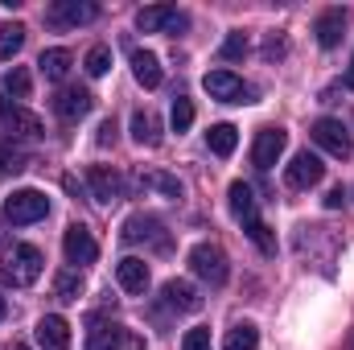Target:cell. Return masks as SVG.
Wrapping results in <instances>:
<instances>
[{
    "label": "cell",
    "instance_id": "d4e9b609",
    "mask_svg": "<svg viewBox=\"0 0 354 350\" xmlns=\"http://www.w3.org/2000/svg\"><path fill=\"white\" fill-rule=\"evenodd\" d=\"M223 350H260V330H256L252 322L231 326V330H227V342H223Z\"/></svg>",
    "mask_w": 354,
    "mask_h": 350
},
{
    "label": "cell",
    "instance_id": "5bb4252c",
    "mask_svg": "<svg viewBox=\"0 0 354 350\" xmlns=\"http://www.w3.org/2000/svg\"><path fill=\"white\" fill-rule=\"evenodd\" d=\"M37 347L41 350H71V326L58 313H46L37 322Z\"/></svg>",
    "mask_w": 354,
    "mask_h": 350
},
{
    "label": "cell",
    "instance_id": "e575fe53",
    "mask_svg": "<svg viewBox=\"0 0 354 350\" xmlns=\"http://www.w3.org/2000/svg\"><path fill=\"white\" fill-rule=\"evenodd\" d=\"M248 235H252V243H256V248H260V252H268V256H272V252H276V239H272V235H268V227H264V223H260V219H256V223H252V227H248Z\"/></svg>",
    "mask_w": 354,
    "mask_h": 350
},
{
    "label": "cell",
    "instance_id": "4dcf8cb0",
    "mask_svg": "<svg viewBox=\"0 0 354 350\" xmlns=\"http://www.w3.org/2000/svg\"><path fill=\"white\" fill-rule=\"evenodd\" d=\"M169 124H174V132H177V136L194 128V103H189L185 95H177V99H174V111H169Z\"/></svg>",
    "mask_w": 354,
    "mask_h": 350
},
{
    "label": "cell",
    "instance_id": "9c48e42d",
    "mask_svg": "<svg viewBox=\"0 0 354 350\" xmlns=\"http://www.w3.org/2000/svg\"><path fill=\"white\" fill-rule=\"evenodd\" d=\"M62 252H66V260L71 264H95L99 260V243H95V235H91L83 223H71V227H66V235H62Z\"/></svg>",
    "mask_w": 354,
    "mask_h": 350
},
{
    "label": "cell",
    "instance_id": "8d00e7d4",
    "mask_svg": "<svg viewBox=\"0 0 354 350\" xmlns=\"http://www.w3.org/2000/svg\"><path fill=\"white\" fill-rule=\"evenodd\" d=\"M115 140V124L107 120V124H99V145H111Z\"/></svg>",
    "mask_w": 354,
    "mask_h": 350
},
{
    "label": "cell",
    "instance_id": "ab89813d",
    "mask_svg": "<svg viewBox=\"0 0 354 350\" xmlns=\"http://www.w3.org/2000/svg\"><path fill=\"white\" fill-rule=\"evenodd\" d=\"M8 350H29V347H21V342H12V347H8Z\"/></svg>",
    "mask_w": 354,
    "mask_h": 350
},
{
    "label": "cell",
    "instance_id": "836d02e7",
    "mask_svg": "<svg viewBox=\"0 0 354 350\" xmlns=\"http://www.w3.org/2000/svg\"><path fill=\"white\" fill-rule=\"evenodd\" d=\"M181 350H210V330H206V326H194V330H185Z\"/></svg>",
    "mask_w": 354,
    "mask_h": 350
},
{
    "label": "cell",
    "instance_id": "83f0119b",
    "mask_svg": "<svg viewBox=\"0 0 354 350\" xmlns=\"http://www.w3.org/2000/svg\"><path fill=\"white\" fill-rule=\"evenodd\" d=\"M29 91H33V79H29L25 66H12V71L4 75V95H8V99H29Z\"/></svg>",
    "mask_w": 354,
    "mask_h": 350
},
{
    "label": "cell",
    "instance_id": "277c9868",
    "mask_svg": "<svg viewBox=\"0 0 354 350\" xmlns=\"http://www.w3.org/2000/svg\"><path fill=\"white\" fill-rule=\"evenodd\" d=\"M185 25H189V17L177 12V4H149V8L136 12V29L140 33H177Z\"/></svg>",
    "mask_w": 354,
    "mask_h": 350
},
{
    "label": "cell",
    "instance_id": "74e56055",
    "mask_svg": "<svg viewBox=\"0 0 354 350\" xmlns=\"http://www.w3.org/2000/svg\"><path fill=\"white\" fill-rule=\"evenodd\" d=\"M346 87L354 91V58H351V75H346Z\"/></svg>",
    "mask_w": 354,
    "mask_h": 350
},
{
    "label": "cell",
    "instance_id": "9a60e30c",
    "mask_svg": "<svg viewBox=\"0 0 354 350\" xmlns=\"http://www.w3.org/2000/svg\"><path fill=\"white\" fill-rule=\"evenodd\" d=\"M95 17H99V4H91V0H58L50 8V21L54 25H87Z\"/></svg>",
    "mask_w": 354,
    "mask_h": 350
},
{
    "label": "cell",
    "instance_id": "cb8c5ba5",
    "mask_svg": "<svg viewBox=\"0 0 354 350\" xmlns=\"http://www.w3.org/2000/svg\"><path fill=\"white\" fill-rule=\"evenodd\" d=\"M206 145H210V153H214V157H231V153H235V145H239V132H235L231 124H214V128L206 132Z\"/></svg>",
    "mask_w": 354,
    "mask_h": 350
},
{
    "label": "cell",
    "instance_id": "e0dca14e",
    "mask_svg": "<svg viewBox=\"0 0 354 350\" xmlns=\"http://www.w3.org/2000/svg\"><path fill=\"white\" fill-rule=\"evenodd\" d=\"M227 198H231V214H235L243 227H252V223L260 219V210H256V194H252V185H248V181H231Z\"/></svg>",
    "mask_w": 354,
    "mask_h": 350
},
{
    "label": "cell",
    "instance_id": "f35d334b",
    "mask_svg": "<svg viewBox=\"0 0 354 350\" xmlns=\"http://www.w3.org/2000/svg\"><path fill=\"white\" fill-rule=\"evenodd\" d=\"M4 313H8V305H4V297H0V322H4Z\"/></svg>",
    "mask_w": 354,
    "mask_h": 350
},
{
    "label": "cell",
    "instance_id": "603a6c76",
    "mask_svg": "<svg viewBox=\"0 0 354 350\" xmlns=\"http://www.w3.org/2000/svg\"><path fill=\"white\" fill-rule=\"evenodd\" d=\"M157 231H161V223H157V219H145V214H132V219L124 223V239H128V243H140V239H157V243L165 248V239H161Z\"/></svg>",
    "mask_w": 354,
    "mask_h": 350
},
{
    "label": "cell",
    "instance_id": "52a82bcc",
    "mask_svg": "<svg viewBox=\"0 0 354 350\" xmlns=\"http://www.w3.org/2000/svg\"><path fill=\"white\" fill-rule=\"evenodd\" d=\"M202 87L210 91V99H218V103H252V87H243V79L231 75V71H210L202 79Z\"/></svg>",
    "mask_w": 354,
    "mask_h": 350
},
{
    "label": "cell",
    "instance_id": "d590c367",
    "mask_svg": "<svg viewBox=\"0 0 354 350\" xmlns=\"http://www.w3.org/2000/svg\"><path fill=\"white\" fill-rule=\"evenodd\" d=\"M342 198H346V190H342V185H334V190L326 194V206H330V210H338V206H342Z\"/></svg>",
    "mask_w": 354,
    "mask_h": 350
},
{
    "label": "cell",
    "instance_id": "484cf974",
    "mask_svg": "<svg viewBox=\"0 0 354 350\" xmlns=\"http://www.w3.org/2000/svg\"><path fill=\"white\" fill-rule=\"evenodd\" d=\"M54 297H58V301H79V297H83V276H79L75 268L58 272V276H54Z\"/></svg>",
    "mask_w": 354,
    "mask_h": 350
},
{
    "label": "cell",
    "instance_id": "6da1fadb",
    "mask_svg": "<svg viewBox=\"0 0 354 350\" xmlns=\"http://www.w3.org/2000/svg\"><path fill=\"white\" fill-rule=\"evenodd\" d=\"M46 214H50V198H46L41 190H17V194H8V202H4V219L17 223V227L41 223Z\"/></svg>",
    "mask_w": 354,
    "mask_h": 350
},
{
    "label": "cell",
    "instance_id": "5b68a950",
    "mask_svg": "<svg viewBox=\"0 0 354 350\" xmlns=\"http://www.w3.org/2000/svg\"><path fill=\"white\" fill-rule=\"evenodd\" d=\"M313 145H317V149H326V153H330V157H338V161H346V157L354 153L346 124H342V120H330V116L313 124Z\"/></svg>",
    "mask_w": 354,
    "mask_h": 350
},
{
    "label": "cell",
    "instance_id": "7402d4cb",
    "mask_svg": "<svg viewBox=\"0 0 354 350\" xmlns=\"http://www.w3.org/2000/svg\"><path fill=\"white\" fill-rule=\"evenodd\" d=\"M132 140H136V145H149V149L161 145V124H157L153 111H136V116H132Z\"/></svg>",
    "mask_w": 354,
    "mask_h": 350
},
{
    "label": "cell",
    "instance_id": "d6986e66",
    "mask_svg": "<svg viewBox=\"0 0 354 350\" xmlns=\"http://www.w3.org/2000/svg\"><path fill=\"white\" fill-rule=\"evenodd\" d=\"M115 280H120L124 293H145V288H149V264L136 260V256H128V260L115 264Z\"/></svg>",
    "mask_w": 354,
    "mask_h": 350
},
{
    "label": "cell",
    "instance_id": "2e32d148",
    "mask_svg": "<svg viewBox=\"0 0 354 350\" xmlns=\"http://www.w3.org/2000/svg\"><path fill=\"white\" fill-rule=\"evenodd\" d=\"M120 342H124V330L95 313L87 326V350H120Z\"/></svg>",
    "mask_w": 354,
    "mask_h": 350
},
{
    "label": "cell",
    "instance_id": "4fadbf2b",
    "mask_svg": "<svg viewBox=\"0 0 354 350\" xmlns=\"http://www.w3.org/2000/svg\"><path fill=\"white\" fill-rule=\"evenodd\" d=\"M161 305H165V309H177V313H198V309H202V297H198V288H194L189 280H165Z\"/></svg>",
    "mask_w": 354,
    "mask_h": 350
},
{
    "label": "cell",
    "instance_id": "ba28073f",
    "mask_svg": "<svg viewBox=\"0 0 354 350\" xmlns=\"http://www.w3.org/2000/svg\"><path fill=\"white\" fill-rule=\"evenodd\" d=\"M326 177V165H322V157L317 153H297L292 161H288V169H284V181L292 185V190H309V185H317Z\"/></svg>",
    "mask_w": 354,
    "mask_h": 350
},
{
    "label": "cell",
    "instance_id": "8fae6325",
    "mask_svg": "<svg viewBox=\"0 0 354 350\" xmlns=\"http://www.w3.org/2000/svg\"><path fill=\"white\" fill-rule=\"evenodd\" d=\"M87 185H91V198H95L99 206H111V202L124 198V181H120L115 169H107V165H91L87 169Z\"/></svg>",
    "mask_w": 354,
    "mask_h": 350
},
{
    "label": "cell",
    "instance_id": "60d3db41",
    "mask_svg": "<svg viewBox=\"0 0 354 350\" xmlns=\"http://www.w3.org/2000/svg\"><path fill=\"white\" fill-rule=\"evenodd\" d=\"M351 350H354V342H351Z\"/></svg>",
    "mask_w": 354,
    "mask_h": 350
},
{
    "label": "cell",
    "instance_id": "30bf717a",
    "mask_svg": "<svg viewBox=\"0 0 354 350\" xmlns=\"http://www.w3.org/2000/svg\"><path fill=\"white\" fill-rule=\"evenodd\" d=\"M284 145H288V132H284V128H260V136H256V145H252V161H256V169H264L268 174V169L280 161Z\"/></svg>",
    "mask_w": 354,
    "mask_h": 350
},
{
    "label": "cell",
    "instance_id": "3957f363",
    "mask_svg": "<svg viewBox=\"0 0 354 350\" xmlns=\"http://www.w3.org/2000/svg\"><path fill=\"white\" fill-rule=\"evenodd\" d=\"M189 268H194V276H202L206 284H227V276H231V268H227V256H223V248L218 243H198L194 252H189Z\"/></svg>",
    "mask_w": 354,
    "mask_h": 350
},
{
    "label": "cell",
    "instance_id": "44dd1931",
    "mask_svg": "<svg viewBox=\"0 0 354 350\" xmlns=\"http://www.w3.org/2000/svg\"><path fill=\"white\" fill-rule=\"evenodd\" d=\"M37 66H41V75H46L50 83H62V79L71 75V66H75V58H71V50H62V46H54V50H41V58H37Z\"/></svg>",
    "mask_w": 354,
    "mask_h": 350
},
{
    "label": "cell",
    "instance_id": "8992f818",
    "mask_svg": "<svg viewBox=\"0 0 354 350\" xmlns=\"http://www.w3.org/2000/svg\"><path fill=\"white\" fill-rule=\"evenodd\" d=\"M0 124H4V132L12 140H37L41 136V120L33 111H25L21 103H12V99L0 103Z\"/></svg>",
    "mask_w": 354,
    "mask_h": 350
},
{
    "label": "cell",
    "instance_id": "f1b7e54d",
    "mask_svg": "<svg viewBox=\"0 0 354 350\" xmlns=\"http://www.w3.org/2000/svg\"><path fill=\"white\" fill-rule=\"evenodd\" d=\"M83 66H87L91 79H103V75L111 71V50H107V46H91L87 58H83Z\"/></svg>",
    "mask_w": 354,
    "mask_h": 350
},
{
    "label": "cell",
    "instance_id": "4316f807",
    "mask_svg": "<svg viewBox=\"0 0 354 350\" xmlns=\"http://www.w3.org/2000/svg\"><path fill=\"white\" fill-rule=\"evenodd\" d=\"M21 46H25V29L21 25H0V62L17 58Z\"/></svg>",
    "mask_w": 354,
    "mask_h": 350
},
{
    "label": "cell",
    "instance_id": "ac0fdd59",
    "mask_svg": "<svg viewBox=\"0 0 354 350\" xmlns=\"http://www.w3.org/2000/svg\"><path fill=\"white\" fill-rule=\"evenodd\" d=\"M342 29H346V12H342V8H326V12L317 17V25H313L322 50H334V46L342 42Z\"/></svg>",
    "mask_w": 354,
    "mask_h": 350
},
{
    "label": "cell",
    "instance_id": "d6a6232c",
    "mask_svg": "<svg viewBox=\"0 0 354 350\" xmlns=\"http://www.w3.org/2000/svg\"><path fill=\"white\" fill-rule=\"evenodd\" d=\"M248 50H252V46H248V37H243V33H231V37L223 42V50H218V54H223L227 62H239V58H248Z\"/></svg>",
    "mask_w": 354,
    "mask_h": 350
},
{
    "label": "cell",
    "instance_id": "7a4b0ae2",
    "mask_svg": "<svg viewBox=\"0 0 354 350\" xmlns=\"http://www.w3.org/2000/svg\"><path fill=\"white\" fill-rule=\"evenodd\" d=\"M41 252L33 248V243H12L8 248V264H4V280H12V284H33V280H41Z\"/></svg>",
    "mask_w": 354,
    "mask_h": 350
},
{
    "label": "cell",
    "instance_id": "f546056e",
    "mask_svg": "<svg viewBox=\"0 0 354 350\" xmlns=\"http://www.w3.org/2000/svg\"><path fill=\"white\" fill-rule=\"evenodd\" d=\"M25 165H29V153L17 149V145H4V140H0V174H21Z\"/></svg>",
    "mask_w": 354,
    "mask_h": 350
},
{
    "label": "cell",
    "instance_id": "ffe728a7",
    "mask_svg": "<svg viewBox=\"0 0 354 350\" xmlns=\"http://www.w3.org/2000/svg\"><path fill=\"white\" fill-rule=\"evenodd\" d=\"M132 75H136V83L140 87H161V58L153 54V50H132Z\"/></svg>",
    "mask_w": 354,
    "mask_h": 350
},
{
    "label": "cell",
    "instance_id": "7c38bea8",
    "mask_svg": "<svg viewBox=\"0 0 354 350\" xmlns=\"http://www.w3.org/2000/svg\"><path fill=\"white\" fill-rule=\"evenodd\" d=\"M91 107H95V95L83 87H62L58 95H54V111L66 120V124H75V120H83Z\"/></svg>",
    "mask_w": 354,
    "mask_h": 350
},
{
    "label": "cell",
    "instance_id": "1f68e13d",
    "mask_svg": "<svg viewBox=\"0 0 354 350\" xmlns=\"http://www.w3.org/2000/svg\"><path fill=\"white\" fill-rule=\"evenodd\" d=\"M145 185L149 190H161V194H169V198H181V181L169 174H145Z\"/></svg>",
    "mask_w": 354,
    "mask_h": 350
}]
</instances>
